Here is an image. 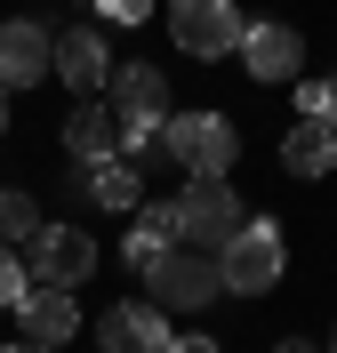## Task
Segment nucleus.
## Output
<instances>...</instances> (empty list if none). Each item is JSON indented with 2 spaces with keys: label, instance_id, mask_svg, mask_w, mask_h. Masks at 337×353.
<instances>
[{
  "label": "nucleus",
  "instance_id": "obj_1",
  "mask_svg": "<svg viewBox=\"0 0 337 353\" xmlns=\"http://www.w3.org/2000/svg\"><path fill=\"white\" fill-rule=\"evenodd\" d=\"M161 153L177 161L185 176H233L241 137H233L225 112H169V121H161Z\"/></svg>",
  "mask_w": 337,
  "mask_h": 353
},
{
  "label": "nucleus",
  "instance_id": "obj_2",
  "mask_svg": "<svg viewBox=\"0 0 337 353\" xmlns=\"http://www.w3.org/2000/svg\"><path fill=\"white\" fill-rule=\"evenodd\" d=\"M217 265H225V289H233V297H265V289L281 281V265H289V241H281V225L249 217L241 233L217 249Z\"/></svg>",
  "mask_w": 337,
  "mask_h": 353
},
{
  "label": "nucleus",
  "instance_id": "obj_3",
  "mask_svg": "<svg viewBox=\"0 0 337 353\" xmlns=\"http://www.w3.org/2000/svg\"><path fill=\"white\" fill-rule=\"evenodd\" d=\"M153 281V297L161 305H177V313H201V305H217L225 297V265H217V249H193V241H169V257L145 273Z\"/></svg>",
  "mask_w": 337,
  "mask_h": 353
},
{
  "label": "nucleus",
  "instance_id": "obj_4",
  "mask_svg": "<svg viewBox=\"0 0 337 353\" xmlns=\"http://www.w3.org/2000/svg\"><path fill=\"white\" fill-rule=\"evenodd\" d=\"M241 201H233V185L225 176H193L177 193V241H193V249H225L233 233H241Z\"/></svg>",
  "mask_w": 337,
  "mask_h": 353
},
{
  "label": "nucleus",
  "instance_id": "obj_5",
  "mask_svg": "<svg viewBox=\"0 0 337 353\" xmlns=\"http://www.w3.org/2000/svg\"><path fill=\"white\" fill-rule=\"evenodd\" d=\"M249 17H233V0H169V41L185 57H233Z\"/></svg>",
  "mask_w": 337,
  "mask_h": 353
},
{
  "label": "nucleus",
  "instance_id": "obj_6",
  "mask_svg": "<svg viewBox=\"0 0 337 353\" xmlns=\"http://www.w3.org/2000/svg\"><path fill=\"white\" fill-rule=\"evenodd\" d=\"M24 249H32V281L48 289H81L96 273V233H81V225H41Z\"/></svg>",
  "mask_w": 337,
  "mask_h": 353
},
{
  "label": "nucleus",
  "instance_id": "obj_7",
  "mask_svg": "<svg viewBox=\"0 0 337 353\" xmlns=\"http://www.w3.org/2000/svg\"><path fill=\"white\" fill-rule=\"evenodd\" d=\"M41 72H57V32H41V17L0 24V88H41Z\"/></svg>",
  "mask_w": 337,
  "mask_h": 353
},
{
  "label": "nucleus",
  "instance_id": "obj_8",
  "mask_svg": "<svg viewBox=\"0 0 337 353\" xmlns=\"http://www.w3.org/2000/svg\"><path fill=\"white\" fill-rule=\"evenodd\" d=\"M72 330H81V305H72V289L24 281V297H17V337H32V345H65Z\"/></svg>",
  "mask_w": 337,
  "mask_h": 353
},
{
  "label": "nucleus",
  "instance_id": "obj_9",
  "mask_svg": "<svg viewBox=\"0 0 337 353\" xmlns=\"http://www.w3.org/2000/svg\"><path fill=\"white\" fill-rule=\"evenodd\" d=\"M241 65H249V81L281 88V81H297V65H305V41H297L289 24H249L241 32Z\"/></svg>",
  "mask_w": 337,
  "mask_h": 353
},
{
  "label": "nucleus",
  "instance_id": "obj_10",
  "mask_svg": "<svg viewBox=\"0 0 337 353\" xmlns=\"http://www.w3.org/2000/svg\"><path fill=\"white\" fill-rule=\"evenodd\" d=\"M96 345L105 353H169V313H153V305H105Z\"/></svg>",
  "mask_w": 337,
  "mask_h": 353
},
{
  "label": "nucleus",
  "instance_id": "obj_11",
  "mask_svg": "<svg viewBox=\"0 0 337 353\" xmlns=\"http://www.w3.org/2000/svg\"><path fill=\"white\" fill-rule=\"evenodd\" d=\"M57 81L81 88V97H96V88L112 81V65H105V32H96V24H72V32H57Z\"/></svg>",
  "mask_w": 337,
  "mask_h": 353
},
{
  "label": "nucleus",
  "instance_id": "obj_12",
  "mask_svg": "<svg viewBox=\"0 0 337 353\" xmlns=\"http://www.w3.org/2000/svg\"><path fill=\"white\" fill-rule=\"evenodd\" d=\"M105 97H112L121 121H169V81H161V65H112Z\"/></svg>",
  "mask_w": 337,
  "mask_h": 353
},
{
  "label": "nucleus",
  "instance_id": "obj_13",
  "mask_svg": "<svg viewBox=\"0 0 337 353\" xmlns=\"http://www.w3.org/2000/svg\"><path fill=\"white\" fill-rule=\"evenodd\" d=\"M112 145H121V112L96 105V97H81L72 121H65V153H72V161H105Z\"/></svg>",
  "mask_w": 337,
  "mask_h": 353
},
{
  "label": "nucleus",
  "instance_id": "obj_14",
  "mask_svg": "<svg viewBox=\"0 0 337 353\" xmlns=\"http://www.w3.org/2000/svg\"><path fill=\"white\" fill-rule=\"evenodd\" d=\"M281 161H289V176H321V169H337V121L305 112V121L289 129V145H281Z\"/></svg>",
  "mask_w": 337,
  "mask_h": 353
},
{
  "label": "nucleus",
  "instance_id": "obj_15",
  "mask_svg": "<svg viewBox=\"0 0 337 353\" xmlns=\"http://www.w3.org/2000/svg\"><path fill=\"white\" fill-rule=\"evenodd\" d=\"M81 193L96 201V209H136V161H121V153H105V161H81Z\"/></svg>",
  "mask_w": 337,
  "mask_h": 353
},
{
  "label": "nucleus",
  "instance_id": "obj_16",
  "mask_svg": "<svg viewBox=\"0 0 337 353\" xmlns=\"http://www.w3.org/2000/svg\"><path fill=\"white\" fill-rule=\"evenodd\" d=\"M169 241H177V201H161V209H145V217L129 225V241H121V257H129L136 273H153V265L169 257Z\"/></svg>",
  "mask_w": 337,
  "mask_h": 353
},
{
  "label": "nucleus",
  "instance_id": "obj_17",
  "mask_svg": "<svg viewBox=\"0 0 337 353\" xmlns=\"http://www.w3.org/2000/svg\"><path fill=\"white\" fill-rule=\"evenodd\" d=\"M41 233V201L32 193H0V241H32Z\"/></svg>",
  "mask_w": 337,
  "mask_h": 353
},
{
  "label": "nucleus",
  "instance_id": "obj_18",
  "mask_svg": "<svg viewBox=\"0 0 337 353\" xmlns=\"http://www.w3.org/2000/svg\"><path fill=\"white\" fill-rule=\"evenodd\" d=\"M24 281H32V273L17 265V249L0 241V305H17V297H24Z\"/></svg>",
  "mask_w": 337,
  "mask_h": 353
},
{
  "label": "nucleus",
  "instance_id": "obj_19",
  "mask_svg": "<svg viewBox=\"0 0 337 353\" xmlns=\"http://www.w3.org/2000/svg\"><path fill=\"white\" fill-rule=\"evenodd\" d=\"M96 8H105V24H145L153 17V0H96Z\"/></svg>",
  "mask_w": 337,
  "mask_h": 353
},
{
  "label": "nucleus",
  "instance_id": "obj_20",
  "mask_svg": "<svg viewBox=\"0 0 337 353\" xmlns=\"http://www.w3.org/2000/svg\"><path fill=\"white\" fill-rule=\"evenodd\" d=\"M169 353H225L217 337H169Z\"/></svg>",
  "mask_w": 337,
  "mask_h": 353
},
{
  "label": "nucleus",
  "instance_id": "obj_21",
  "mask_svg": "<svg viewBox=\"0 0 337 353\" xmlns=\"http://www.w3.org/2000/svg\"><path fill=\"white\" fill-rule=\"evenodd\" d=\"M8 353H57V345H32V337H17V345H8Z\"/></svg>",
  "mask_w": 337,
  "mask_h": 353
},
{
  "label": "nucleus",
  "instance_id": "obj_22",
  "mask_svg": "<svg viewBox=\"0 0 337 353\" xmlns=\"http://www.w3.org/2000/svg\"><path fill=\"white\" fill-rule=\"evenodd\" d=\"M273 353H314V345H297V337H281V345H273Z\"/></svg>",
  "mask_w": 337,
  "mask_h": 353
},
{
  "label": "nucleus",
  "instance_id": "obj_23",
  "mask_svg": "<svg viewBox=\"0 0 337 353\" xmlns=\"http://www.w3.org/2000/svg\"><path fill=\"white\" fill-rule=\"evenodd\" d=\"M0 129H8V88H0Z\"/></svg>",
  "mask_w": 337,
  "mask_h": 353
},
{
  "label": "nucleus",
  "instance_id": "obj_24",
  "mask_svg": "<svg viewBox=\"0 0 337 353\" xmlns=\"http://www.w3.org/2000/svg\"><path fill=\"white\" fill-rule=\"evenodd\" d=\"M329 353H337V337H329Z\"/></svg>",
  "mask_w": 337,
  "mask_h": 353
},
{
  "label": "nucleus",
  "instance_id": "obj_25",
  "mask_svg": "<svg viewBox=\"0 0 337 353\" xmlns=\"http://www.w3.org/2000/svg\"><path fill=\"white\" fill-rule=\"evenodd\" d=\"M89 8H96V0H89Z\"/></svg>",
  "mask_w": 337,
  "mask_h": 353
}]
</instances>
